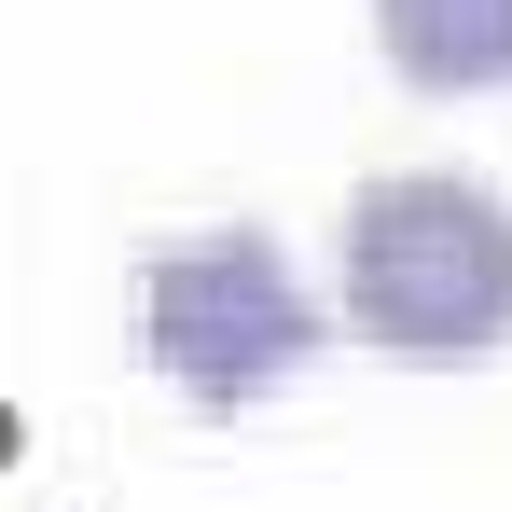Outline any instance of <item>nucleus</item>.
I'll use <instances>...</instances> for the list:
<instances>
[{"label": "nucleus", "mask_w": 512, "mask_h": 512, "mask_svg": "<svg viewBox=\"0 0 512 512\" xmlns=\"http://www.w3.org/2000/svg\"><path fill=\"white\" fill-rule=\"evenodd\" d=\"M0 471H14V402H0Z\"/></svg>", "instance_id": "4"}, {"label": "nucleus", "mask_w": 512, "mask_h": 512, "mask_svg": "<svg viewBox=\"0 0 512 512\" xmlns=\"http://www.w3.org/2000/svg\"><path fill=\"white\" fill-rule=\"evenodd\" d=\"M374 42H388V70L429 84V97L512 84V0H374Z\"/></svg>", "instance_id": "3"}, {"label": "nucleus", "mask_w": 512, "mask_h": 512, "mask_svg": "<svg viewBox=\"0 0 512 512\" xmlns=\"http://www.w3.org/2000/svg\"><path fill=\"white\" fill-rule=\"evenodd\" d=\"M333 319L402 360H485L512 333V208L471 167H402L346 208L333 250Z\"/></svg>", "instance_id": "1"}, {"label": "nucleus", "mask_w": 512, "mask_h": 512, "mask_svg": "<svg viewBox=\"0 0 512 512\" xmlns=\"http://www.w3.org/2000/svg\"><path fill=\"white\" fill-rule=\"evenodd\" d=\"M139 346L194 416H250L277 374H305L333 346V305H305V277L277 263L263 222H208L139 263Z\"/></svg>", "instance_id": "2"}]
</instances>
